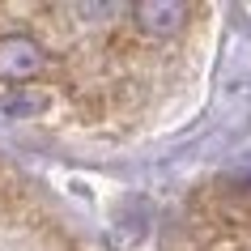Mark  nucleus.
I'll return each mask as SVG.
<instances>
[{
	"label": "nucleus",
	"instance_id": "1",
	"mask_svg": "<svg viewBox=\"0 0 251 251\" xmlns=\"http://www.w3.org/2000/svg\"><path fill=\"white\" fill-rule=\"evenodd\" d=\"M43 68H47V51H43L39 39H30V34H4L0 39V81L4 85L34 81Z\"/></svg>",
	"mask_w": 251,
	"mask_h": 251
},
{
	"label": "nucleus",
	"instance_id": "3",
	"mask_svg": "<svg viewBox=\"0 0 251 251\" xmlns=\"http://www.w3.org/2000/svg\"><path fill=\"white\" fill-rule=\"evenodd\" d=\"M39 111H47V94L34 90V85L9 90L4 98H0V115L4 119H30V115H39Z\"/></svg>",
	"mask_w": 251,
	"mask_h": 251
},
{
	"label": "nucleus",
	"instance_id": "2",
	"mask_svg": "<svg viewBox=\"0 0 251 251\" xmlns=\"http://www.w3.org/2000/svg\"><path fill=\"white\" fill-rule=\"evenodd\" d=\"M128 13H132V22L145 30V34H153V39H171V34H179V30L187 26L192 4H183V0H136Z\"/></svg>",
	"mask_w": 251,
	"mask_h": 251
}]
</instances>
